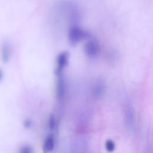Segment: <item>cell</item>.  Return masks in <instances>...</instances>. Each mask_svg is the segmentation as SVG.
Returning <instances> with one entry per match:
<instances>
[{"instance_id":"1","label":"cell","mask_w":153,"mask_h":153,"mask_svg":"<svg viewBox=\"0 0 153 153\" xmlns=\"http://www.w3.org/2000/svg\"><path fill=\"white\" fill-rule=\"evenodd\" d=\"M90 37V35L88 32L82 30L77 25H74L69 29L68 38L72 45H76L82 39L89 38Z\"/></svg>"},{"instance_id":"2","label":"cell","mask_w":153,"mask_h":153,"mask_svg":"<svg viewBox=\"0 0 153 153\" xmlns=\"http://www.w3.org/2000/svg\"><path fill=\"white\" fill-rule=\"evenodd\" d=\"M100 51V46L97 41L94 38H90L84 47V51L86 55L91 58L97 56Z\"/></svg>"},{"instance_id":"3","label":"cell","mask_w":153,"mask_h":153,"mask_svg":"<svg viewBox=\"0 0 153 153\" xmlns=\"http://www.w3.org/2000/svg\"><path fill=\"white\" fill-rule=\"evenodd\" d=\"M124 121L126 126L130 131L133 130L134 127V113L130 106H127L124 109Z\"/></svg>"},{"instance_id":"4","label":"cell","mask_w":153,"mask_h":153,"mask_svg":"<svg viewBox=\"0 0 153 153\" xmlns=\"http://www.w3.org/2000/svg\"><path fill=\"white\" fill-rule=\"evenodd\" d=\"M69 54L68 52H63L59 54L57 58V67L55 70L56 75L62 74V72L68 63Z\"/></svg>"},{"instance_id":"5","label":"cell","mask_w":153,"mask_h":153,"mask_svg":"<svg viewBox=\"0 0 153 153\" xmlns=\"http://www.w3.org/2000/svg\"><path fill=\"white\" fill-rule=\"evenodd\" d=\"M57 79L56 82V96L58 100H61L65 94V79L62 76V74L57 75Z\"/></svg>"},{"instance_id":"6","label":"cell","mask_w":153,"mask_h":153,"mask_svg":"<svg viewBox=\"0 0 153 153\" xmlns=\"http://www.w3.org/2000/svg\"><path fill=\"white\" fill-rule=\"evenodd\" d=\"M12 54L11 45L9 41H5L3 42L1 47V59L4 63L8 62Z\"/></svg>"},{"instance_id":"7","label":"cell","mask_w":153,"mask_h":153,"mask_svg":"<svg viewBox=\"0 0 153 153\" xmlns=\"http://www.w3.org/2000/svg\"><path fill=\"white\" fill-rule=\"evenodd\" d=\"M105 85L103 81H99L94 85L93 90V96L95 99H99L105 91Z\"/></svg>"},{"instance_id":"8","label":"cell","mask_w":153,"mask_h":153,"mask_svg":"<svg viewBox=\"0 0 153 153\" xmlns=\"http://www.w3.org/2000/svg\"><path fill=\"white\" fill-rule=\"evenodd\" d=\"M54 148V136L52 134L48 135L44 142L43 146L44 151L45 152H50L53 150Z\"/></svg>"},{"instance_id":"9","label":"cell","mask_w":153,"mask_h":153,"mask_svg":"<svg viewBox=\"0 0 153 153\" xmlns=\"http://www.w3.org/2000/svg\"><path fill=\"white\" fill-rule=\"evenodd\" d=\"M105 146L106 149L109 152H112L115 149V143L112 140L110 139L106 140L105 143Z\"/></svg>"},{"instance_id":"10","label":"cell","mask_w":153,"mask_h":153,"mask_svg":"<svg viewBox=\"0 0 153 153\" xmlns=\"http://www.w3.org/2000/svg\"><path fill=\"white\" fill-rule=\"evenodd\" d=\"M56 126V120L53 115H50L48 121V127L50 130H53Z\"/></svg>"},{"instance_id":"11","label":"cell","mask_w":153,"mask_h":153,"mask_svg":"<svg viewBox=\"0 0 153 153\" xmlns=\"http://www.w3.org/2000/svg\"><path fill=\"white\" fill-rule=\"evenodd\" d=\"M20 152L22 153H31L33 152V149L30 146L25 145L21 148Z\"/></svg>"},{"instance_id":"12","label":"cell","mask_w":153,"mask_h":153,"mask_svg":"<svg viewBox=\"0 0 153 153\" xmlns=\"http://www.w3.org/2000/svg\"><path fill=\"white\" fill-rule=\"evenodd\" d=\"M24 126L26 127V128H29L32 124V121L30 120V119H27L25 121H24Z\"/></svg>"},{"instance_id":"13","label":"cell","mask_w":153,"mask_h":153,"mask_svg":"<svg viewBox=\"0 0 153 153\" xmlns=\"http://www.w3.org/2000/svg\"><path fill=\"white\" fill-rule=\"evenodd\" d=\"M3 79V72L0 69V82Z\"/></svg>"}]
</instances>
